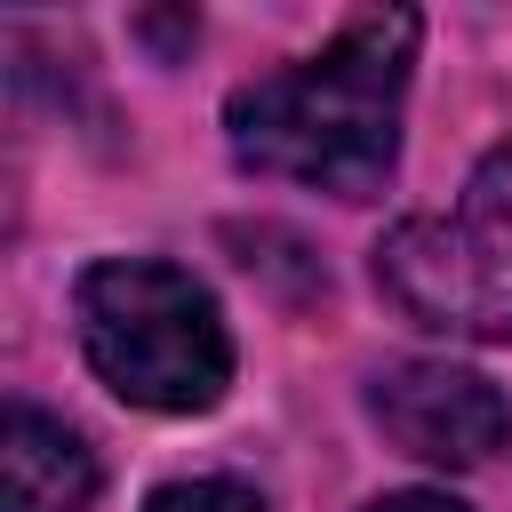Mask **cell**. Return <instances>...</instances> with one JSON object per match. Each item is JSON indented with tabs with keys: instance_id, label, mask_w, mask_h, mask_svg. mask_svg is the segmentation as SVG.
Segmentation results:
<instances>
[{
	"instance_id": "obj_4",
	"label": "cell",
	"mask_w": 512,
	"mask_h": 512,
	"mask_svg": "<svg viewBox=\"0 0 512 512\" xmlns=\"http://www.w3.org/2000/svg\"><path fill=\"white\" fill-rule=\"evenodd\" d=\"M368 424L432 472H480L512 448V392L464 360L424 352L368 376Z\"/></svg>"
},
{
	"instance_id": "obj_5",
	"label": "cell",
	"mask_w": 512,
	"mask_h": 512,
	"mask_svg": "<svg viewBox=\"0 0 512 512\" xmlns=\"http://www.w3.org/2000/svg\"><path fill=\"white\" fill-rule=\"evenodd\" d=\"M96 488H104L96 448L64 416L8 400V416H0V512H96Z\"/></svg>"
},
{
	"instance_id": "obj_2",
	"label": "cell",
	"mask_w": 512,
	"mask_h": 512,
	"mask_svg": "<svg viewBox=\"0 0 512 512\" xmlns=\"http://www.w3.org/2000/svg\"><path fill=\"white\" fill-rule=\"evenodd\" d=\"M72 328L96 384L144 416H208L232 392L224 304L168 256H96L72 280Z\"/></svg>"
},
{
	"instance_id": "obj_1",
	"label": "cell",
	"mask_w": 512,
	"mask_h": 512,
	"mask_svg": "<svg viewBox=\"0 0 512 512\" xmlns=\"http://www.w3.org/2000/svg\"><path fill=\"white\" fill-rule=\"evenodd\" d=\"M424 16L416 8H368L336 24L328 48L256 72L224 96V152L248 176L304 184L328 200H368L400 168V112L416 72Z\"/></svg>"
},
{
	"instance_id": "obj_3",
	"label": "cell",
	"mask_w": 512,
	"mask_h": 512,
	"mask_svg": "<svg viewBox=\"0 0 512 512\" xmlns=\"http://www.w3.org/2000/svg\"><path fill=\"white\" fill-rule=\"evenodd\" d=\"M376 296L464 344H512V144H488L456 208L400 216L376 240Z\"/></svg>"
},
{
	"instance_id": "obj_6",
	"label": "cell",
	"mask_w": 512,
	"mask_h": 512,
	"mask_svg": "<svg viewBox=\"0 0 512 512\" xmlns=\"http://www.w3.org/2000/svg\"><path fill=\"white\" fill-rule=\"evenodd\" d=\"M144 512H264V496L232 472H200V480H168L144 496Z\"/></svg>"
},
{
	"instance_id": "obj_7",
	"label": "cell",
	"mask_w": 512,
	"mask_h": 512,
	"mask_svg": "<svg viewBox=\"0 0 512 512\" xmlns=\"http://www.w3.org/2000/svg\"><path fill=\"white\" fill-rule=\"evenodd\" d=\"M368 512H472V504L448 496V488H392V496H376Z\"/></svg>"
}]
</instances>
